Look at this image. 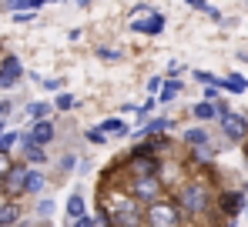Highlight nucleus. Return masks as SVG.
Wrapping results in <instances>:
<instances>
[{"mask_svg":"<svg viewBox=\"0 0 248 227\" xmlns=\"http://www.w3.org/2000/svg\"><path fill=\"white\" fill-rule=\"evenodd\" d=\"M50 137H54V127H50V124H44V120L31 130V144H47Z\"/></svg>","mask_w":248,"mask_h":227,"instance_id":"obj_9","label":"nucleus"},{"mask_svg":"<svg viewBox=\"0 0 248 227\" xmlns=\"http://www.w3.org/2000/svg\"><path fill=\"white\" fill-rule=\"evenodd\" d=\"M114 221L121 227H138V211L131 207V200H121V197H114Z\"/></svg>","mask_w":248,"mask_h":227,"instance_id":"obj_4","label":"nucleus"},{"mask_svg":"<svg viewBox=\"0 0 248 227\" xmlns=\"http://www.w3.org/2000/svg\"><path fill=\"white\" fill-rule=\"evenodd\" d=\"M215 114H218V111H215V107H211L208 100H205V104H198V107H195V117H198V120H208V117H215Z\"/></svg>","mask_w":248,"mask_h":227,"instance_id":"obj_16","label":"nucleus"},{"mask_svg":"<svg viewBox=\"0 0 248 227\" xmlns=\"http://www.w3.org/2000/svg\"><path fill=\"white\" fill-rule=\"evenodd\" d=\"M225 87H228V90H235V94H242V90L248 87V80H245V77H238V74H232L228 80H225Z\"/></svg>","mask_w":248,"mask_h":227,"instance_id":"obj_13","label":"nucleus"},{"mask_svg":"<svg viewBox=\"0 0 248 227\" xmlns=\"http://www.w3.org/2000/svg\"><path fill=\"white\" fill-rule=\"evenodd\" d=\"M188 3H191V7H205V0H188Z\"/></svg>","mask_w":248,"mask_h":227,"instance_id":"obj_28","label":"nucleus"},{"mask_svg":"<svg viewBox=\"0 0 248 227\" xmlns=\"http://www.w3.org/2000/svg\"><path fill=\"white\" fill-rule=\"evenodd\" d=\"M238 207H242V194H228V197H225V211H228V214H235Z\"/></svg>","mask_w":248,"mask_h":227,"instance_id":"obj_17","label":"nucleus"},{"mask_svg":"<svg viewBox=\"0 0 248 227\" xmlns=\"http://www.w3.org/2000/svg\"><path fill=\"white\" fill-rule=\"evenodd\" d=\"M67 211H71V217H81L84 214V197L81 194H74V197L67 200Z\"/></svg>","mask_w":248,"mask_h":227,"instance_id":"obj_14","label":"nucleus"},{"mask_svg":"<svg viewBox=\"0 0 248 227\" xmlns=\"http://www.w3.org/2000/svg\"><path fill=\"white\" fill-rule=\"evenodd\" d=\"M10 111V107H7V104H3V100H0V117H3V114Z\"/></svg>","mask_w":248,"mask_h":227,"instance_id":"obj_29","label":"nucleus"},{"mask_svg":"<svg viewBox=\"0 0 248 227\" xmlns=\"http://www.w3.org/2000/svg\"><path fill=\"white\" fill-rule=\"evenodd\" d=\"M10 170V160H7V151H0V177Z\"/></svg>","mask_w":248,"mask_h":227,"instance_id":"obj_25","label":"nucleus"},{"mask_svg":"<svg viewBox=\"0 0 248 227\" xmlns=\"http://www.w3.org/2000/svg\"><path fill=\"white\" fill-rule=\"evenodd\" d=\"M78 3H81V7H87V3H91V0H78Z\"/></svg>","mask_w":248,"mask_h":227,"instance_id":"obj_30","label":"nucleus"},{"mask_svg":"<svg viewBox=\"0 0 248 227\" xmlns=\"http://www.w3.org/2000/svg\"><path fill=\"white\" fill-rule=\"evenodd\" d=\"M37 3H44V0H14L10 7H14V10H34Z\"/></svg>","mask_w":248,"mask_h":227,"instance_id":"obj_20","label":"nucleus"},{"mask_svg":"<svg viewBox=\"0 0 248 227\" xmlns=\"http://www.w3.org/2000/svg\"><path fill=\"white\" fill-rule=\"evenodd\" d=\"M87 141H91V144H104L108 137H104V130H91V134H87Z\"/></svg>","mask_w":248,"mask_h":227,"instance_id":"obj_23","label":"nucleus"},{"mask_svg":"<svg viewBox=\"0 0 248 227\" xmlns=\"http://www.w3.org/2000/svg\"><path fill=\"white\" fill-rule=\"evenodd\" d=\"M181 204H185L188 211H202V207H205V190L202 187H185L181 190Z\"/></svg>","mask_w":248,"mask_h":227,"instance_id":"obj_6","label":"nucleus"},{"mask_svg":"<svg viewBox=\"0 0 248 227\" xmlns=\"http://www.w3.org/2000/svg\"><path fill=\"white\" fill-rule=\"evenodd\" d=\"M155 167H158V160H155V157H148V154H134L131 170H134L138 177H151V174H155Z\"/></svg>","mask_w":248,"mask_h":227,"instance_id":"obj_7","label":"nucleus"},{"mask_svg":"<svg viewBox=\"0 0 248 227\" xmlns=\"http://www.w3.org/2000/svg\"><path fill=\"white\" fill-rule=\"evenodd\" d=\"M24 181H27V167H10L7 174H3V184L10 194H20L24 190Z\"/></svg>","mask_w":248,"mask_h":227,"instance_id":"obj_5","label":"nucleus"},{"mask_svg":"<svg viewBox=\"0 0 248 227\" xmlns=\"http://www.w3.org/2000/svg\"><path fill=\"white\" fill-rule=\"evenodd\" d=\"M148 221H151V227H178V207L174 204H151Z\"/></svg>","mask_w":248,"mask_h":227,"instance_id":"obj_2","label":"nucleus"},{"mask_svg":"<svg viewBox=\"0 0 248 227\" xmlns=\"http://www.w3.org/2000/svg\"><path fill=\"white\" fill-rule=\"evenodd\" d=\"M47 114H50V107H47V104H34V107H31V117H37V120H44Z\"/></svg>","mask_w":248,"mask_h":227,"instance_id":"obj_21","label":"nucleus"},{"mask_svg":"<svg viewBox=\"0 0 248 227\" xmlns=\"http://www.w3.org/2000/svg\"><path fill=\"white\" fill-rule=\"evenodd\" d=\"M17 204H7V207H0V227H10L14 221H17Z\"/></svg>","mask_w":248,"mask_h":227,"instance_id":"obj_11","label":"nucleus"},{"mask_svg":"<svg viewBox=\"0 0 248 227\" xmlns=\"http://www.w3.org/2000/svg\"><path fill=\"white\" fill-rule=\"evenodd\" d=\"M74 227H94V221H91V217H84V214H81V217L74 221Z\"/></svg>","mask_w":248,"mask_h":227,"instance_id":"obj_27","label":"nucleus"},{"mask_svg":"<svg viewBox=\"0 0 248 227\" xmlns=\"http://www.w3.org/2000/svg\"><path fill=\"white\" fill-rule=\"evenodd\" d=\"M174 94H178V84H174V80H168V87L161 90V100H171Z\"/></svg>","mask_w":248,"mask_h":227,"instance_id":"obj_22","label":"nucleus"},{"mask_svg":"<svg viewBox=\"0 0 248 227\" xmlns=\"http://www.w3.org/2000/svg\"><path fill=\"white\" fill-rule=\"evenodd\" d=\"M41 187H44V177L37 174V170H27V181H24V190H31V194H34V190H41Z\"/></svg>","mask_w":248,"mask_h":227,"instance_id":"obj_12","label":"nucleus"},{"mask_svg":"<svg viewBox=\"0 0 248 227\" xmlns=\"http://www.w3.org/2000/svg\"><path fill=\"white\" fill-rule=\"evenodd\" d=\"M134 194H138V197H155V194H158V181H155V177H144V181H138Z\"/></svg>","mask_w":248,"mask_h":227,"instance_id":"obj_10","label":"nucleus"},{"mask_svg":"<svg viewBox=\"0 0 248 227\" xmlns=\"http://www.w3.org/2000/svg\"><path fill=\"white\" fill-rule=\"evenodd\" d=\"M71 104H74V97H67V94H64V97H61V100H57V107H61V111H67V107H71Z\"/></svg>","mask_w":248,"mask_h":227,"instance_id":"obj_26","label":"nucleus"},{"mask_svg":"<svg viewBox=\"0 0 248 227\" xmlns=\"http://www.w3.org/2000/svg\"><path fill=\"white\" fill-rule=\"evenodd\" d=\"M131 27H134V30H141V34H161L165 17H161V14H155V10H148V7H141V10L131 17Z\"/></svg>","mask_w":248,"mask_h":227,"instance_id":"obj_1","label":"nucleus"},{"mask_svg":"<svg viewBox=\"0 0 248 227\" xmlns=\"http://www.w3.org/2000/svg\"><path fill=\"white\" fill-rule=\"evenodd\" d=\"M218 111H221V130H225L232 141H245L248 137V124L245 120H242L238 114H228L225 107H218Z\"/></svg>","mask_w":248,"mask_h":227,"instance_id":"obj_3","label":"nucleus"},{"mask_svg":"<svg viewBox=\"0 0 248 227\" xmlns=\"http://www.w3.org/2000/svg\"><path fill=\"white\" fill-rule=\"evenodd\" d=\"M24 151H27V160H34V164H44V151H41V144H31V141H27V147H24Z\"/></svg>","mask_w":248,"mask_h":227,"instance_id":"obj_15","label":"nucleus"},{"mask_svg":"<svg viewBox=\"0 0 248 227\" xmlns=\"http://www.w3.org/2000/svg\"><path fill=\"white\" fill-rule=\"evenodd\" d=\"M101 130H104V134H124V124H121V120H104Z\"/></svg>","mask_w":248,"mask_h":227,"instance_id":"obj_19","label":"nucleus"},{"mask_svg":"<svg viewBox=\"0 0 248 227\" xmlns=\"http://www.w3.org/2000/svg\"><path fill=\"white\" fill-rule=\"evenodd\" d=\"M14 137H17V134H0V151H7V147L14 144Z\"/></svg>","mask_w":248,"mask_h":227,"instance_id":"obj_24","label":"nucleus"},{"mask_svg":"<svg viewBox=\"0 0 248 227\" xmlns=\"http://www.w3.org/2000/svg\"><path fill=\"white\" fill-rule=\"evenodd\" d=\"M0 190H3V177H0Z\"/></svg>","mask_w":248,"mask_h":227,"instance_id":"obj_31","label":"nucleus"},{"mask_svg":"<svg viewBox=\"0 0 248 227\" xmlns=\"http://www.w3.org/2000/svg\"><path fill=\"white\" fill-rule=\"evenodd\" d=\"M17 77H20V64H17L14 57H7L3 67H0V87H14Z\"/></svg>","mask_w":248,"mask_h":227,"instance_id":"obj_8","label":"nucleus"},{"mask_svg":"<svg viewBox=\"0 0 248 227\" xmlns=\"http://www.w3.org/2000/svg\"><path fill=\"white\" fill-rule=\"evenodd\" d=\"M185 137H188V144H198V147H202V144L208 141V134H205V130H188Z\"/></svg>","mask_w":248,"mask_h":227,"instance_id":"obj_18","label":"nucleus"}]
</instances>
